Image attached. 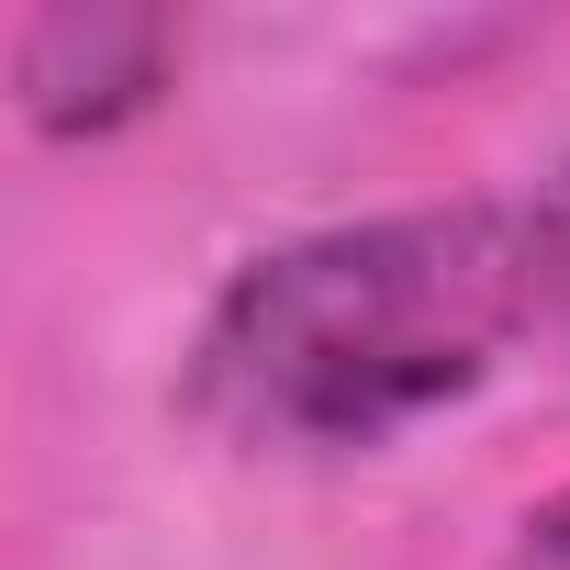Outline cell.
I'll list each match as a JSON object with an SVG mask.
<instances>
[{"label":"cell","instance_id":"cell-1","mask_svg":"<svg viewBox=\"0 0 570 570\" xmlns=\"http://www.w3.org/2000/svg\"><path fill=\"white\" fill-rule=\"evenodd\" d=\"M525 325L537 279L514 202L325 224L224 279L190 347V414L292 459L392 448L403 425L470 403Z\"/></svg>","mask_w":570,"mask_h":570},{"label":"cell","instance_id":"cell-2","mask_svg":"<svg viewBox=\"0 0 570 570\" xmlns=\"http://www.w3.org/2000/svg\"><path fill=\"white\" fill-rule=\"evenodd\" d=\"M168 68H179V23L168 12H124V0H57V12H35L23 46H12L23 124L57 135V146L124 135L135 112H157Z\"/></svg>","mask_w":570,"mask_h":570},{"label":"cell","instance_id":"cell-3","mask_svg":"<svg viewBox=\"0 0 570 570\" xmlns=\"http://www.w3.org/2000/svg\"><path fill=\"white\" fill-rule=\"evenodd\" d=\"M514 224H525V279H537V325H570V168H548L525 202H514Z\"/></svg>","mask_w":570,"mask_h":570},{"label":"cell","instance_id":"cell-4","mask_svg":"<svg viewBox=\"0 0 570 570\" xmlns=\"http://www.w3.org/2000/svg\"><path fill=\"white\" fill-rule=\"evenodd\" d=\"M525 570H570V492H548L537 514H525V548H514Z\"/></svg>","mask_w":570,"mask_h":570}]
</instances>
